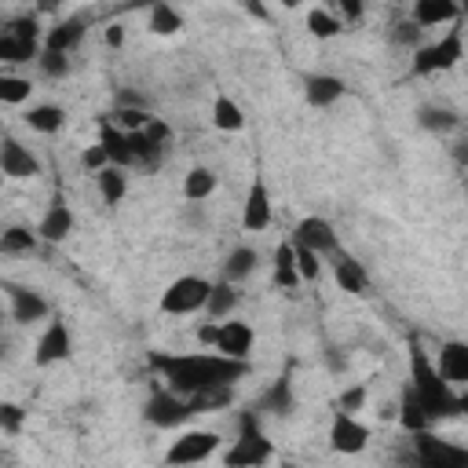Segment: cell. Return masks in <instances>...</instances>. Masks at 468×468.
Listing matches in <instances>:
<instances>
[{"instance_id": "obj_1", "label": "cell", "mask_w": 468, "mask_h": 468, "mask_svg": "<svg viewBox=\"0 0 468 468\" xmlns=\"http://www.w3.org/2000/svg\"><path fill=\"white\" fill-rule=\"evenodd\" d=\"M150 369L165 380L168 391H176L183 399H194L197 391H208V388H234L249 373V362L227 358L219 351H186V355L154 351Z\"/></svg>"}, {"instance_id": "obj_2", "label": "cell", "mask_w": 468, "mask_h": 468, "mask_svg": "<svg viewBox=\"0 0 468 468\" xmlns=\"http://www.w3.org/2000/svg\"><path fill=\"white\" fill-rule=\"evenodd\" d=\"M406 388L420 399V406L428 410L431 420H446V417H461L468 413V395H461L435 366V358L424 351V344L413 336L410 340V373H406Z\"/></svg>"}, {"instance_id": "obj_3", "label": "cell", "mask_w": 468, "mask_h": 468, "mask_svg": "<svg viewBox=\"0 0 468 468\" xmlns=\"http://www.w3.org/2000/svg\"><path fill=\"white\" fill-rule=\"evenodd\" d=\"M274 457V442L267 439L260 413L256 410H241L238 413V435L230 442V450L223 453L227 468H263Z\"/></svg>"}, {"instance_id": "obj_4", "label": "cell", "mask_w": 468, "mask_h": 468, "mask_svg": "<svg viewBox=\"0 0 468 468\" xmlns=\"http://www.w3.org/2000/svg\"><path fill=\"white\" fill-rule=\"evenodd\" d=\"M461 58H464V33L453 26V29H446L439 40L420 44V48L413 51V58H410V69H413L417 77H431V73L453 69Z\"/></svg>"}, {"instance_id": "obj_5", "label": "cell", "mask_w": 468, "mask_h": 468, "mask_svg": "<svg viewBox=\"0 0 468 468\" xmlns=\"http://www.w3.org/2000/svg\"><path fill=\"white\" fill-rule=\"evenodd\" d=\"M219 446H223V435L219 431L190 428V431H179L172 439V446L165 450V464L168 468H194V464H205L208 457H216Z\"/></svg>"}, {"instance_id": "obj_6", "label": "cell", "mask_w": 468, "mask_h": 468, "mask_svg": "<svg viewBox=\"0 0 468 468\" xmlns=\"http://www.w3.org/2000/svg\"><path fill=\"white\" fill-rule=\"evenodd\" d=\"M212 285H216V282H208V278H201V274H179L176 282L165 285L157 307H161V314H194V311L208 307Z\"/></svg>"}, {"instance_id": "obj_7", "label": "cell", "mask_w": 468, "mask_h": 468, "mask_svg": "<svg viewBox=\"0 0 468 468\" xmlns=\"http://www.w3.org/2000/svg\"><path fill=\"white\" fill-rule=\"evenodd\" d=\"M413 439V464L417 468H468V446L450 442L435 431H417Z\"/></svg>"}, {"instance_id": "obj_8", "label": "cell", "mask_w": 468, "mask_h": 468, "mask_svg": "<svg viewBox=\"0 0 468 468\" xmlns=\"http://www.w3.org/2000/svg\"><path fill=\"white\" fill-rule=\"evenodd\" d=\"M143 417H146V424H154V428H161V431H172V428H183V424L194 417V410H190V402H186L183 395H176V391H168V388H157V391L146 399Z\"/></svg>"}, {"instance_id": "obj_9", "label": "cell", "mask_w": 468, "mask_h": 468, "mask_svg": "<svg viewBox=\"0 0 468 468\" xmlns=\"http://www.w3.org/2000/svg\"><path fill=\"white\" fill-rule=\"evenodd\" d=\"M292 241L303 245V249H311V252H318L322 260H333V256L344 252L340 249V238H336V230H333V223L325 216H303L292 227Z\"/></svg>"}, {"instance_id": "obj_10", "label": "cell", "mask_w": 468, "mask_h": 468, "mask_svg": "<svg viewBox=\"0 0 468 468\" xmlns=\"http://www.w3.org/2000/svg\"><path fill=\"white\" fill-rule=\"evenodd\" d=\"M329 446L336 450V453H362L366 446H369V428L355 417V413H344V410H336L333 413V424H329Z\"/></svg>"}, {"instance_id": "obj_11", "label": "cell", "mask_w": 468, "mask_h": 468, "mask_svg": "<svg viewBox=\"0 0 468 468\" xmlns=\"http://www.w3.org/2000/svg\"><path fill=\"white\" fill-rule=\"evenodd\" d=\"M274 219V205H271V190L263 183V176H256L249 183V194H245V205H241V227L252 230V234H263Z\"/></svg>"}, {"instance_id": "obj_12", "label": "cell", "mask_w": 468, "mask_h": 468, "mask_svg": "<svg viewBox=\"0 0 468 468\" xmlns=\"http://www.w3.org/2000/svg\"><path fill=\"white\" fill-rule=\"evenodd\" d=\"M69 351H73L69 325H66L62 318H55V322L44 325V333H40V340H37V347H33V362H37V366H55V362H66Z\"/></svg>"}, {"instance_id": "obj_13", "label": "cell", "mask_w": 468, "mask_h": 468, "mask_svg": "<svg viewBox=\"0 0 468 468\" xmlns=\"http://www.w3.org/2000/svg\"><path fill=\"white\" fill-rule=\"evenodd\" d=\"M252 340H256V333H252L249 322L227 318V322H219V340H216L212 351H219V355H227V358H238V362H249Z\"/></svg>"}, {"instance_id": "obj_14", "label": "cell", "mask_w": 468, "mask_h": 468, "mask_svg": "<svg viewBox=\"0 0 468 468\" xmlns=\"http://www.w3.org/2000/svg\"><path fill=\"white\" fill-rule=\"evenodd\" d=\"M0 172L7 179H29V176H40V161L15 135H4V143H0Z\"/></svg>"}, {"instance_id": "obj_15", "label": "cell", "mask_w": 468, "mask_h": 468, "mask_svg": "<svg viewBox=\"0 0 468 468\" xmlns=\"http://www.w3.org/2000/svg\"><path fill=\"white\" fill-rule=\"evenodd\" d=\"M435 366L453 388H468V340H442Z\"/></svg>"}, {"instance_id": "obj_16", "label": "cell", "mask_w": 468, "mask_h": 468, "mask_svg": "<svg viewBox=\"0 0 468 468\" xmlns=\"http://www.w3.org/2000/svg\"><path fill=\"white\" fill-rule=\"evenodd\" d=\"M457 18H461V4H453V0H413V7H410V22H417L420 29L453 26Z\"/></svg>"}, {"instance_id": "obj_17", "label": "cell", "mask_w": 468, "mask_h": 468, "mask_svg": "<svg viewBox=\"0 0 468 468\" xmlns=\"http://www.w3.org/2000/svg\"><path fill=\"white\" fill-rule=\"evenodd\" d=\"M347 91V84L336 77V73H307L303 77V95L314 110H329L333 102H340Z\"/></svg>"}, {"instance_id": "obj_18", "label": "cell", "mask_w": 468, "mask_h": 468, "mask_svg": "<svg viewBox=\"0 0 468 468\" xmlns=\"http://www.w3.org/2000/svg\"><path fill=\"white\" fill-rule=\"evenodd\" d=\"M7 300H11V318L18 325H29V322H40L48 318V300L37 292V289H26V285H7Z\"/></svg>"}, {"instance_id": "obj_19", "label": "cell", "mask_w": 468, "mask_h": 468, "mask_svg": "<svg viewBox=\"0 0 468 468\" xmlns=\"http://www.w3.org/2000/svg\"><path fill=\"white\" fill-rule=\"evenodd\" d=\"M329 267H333V282H336L344 292H351V296H366V292H369V274H366V267H362L355 256L340 252V256L329 260Z\"/></svg>"}, {"instance_id": "obj_20", "label": "cell", "mask_w": 468, "mask_h": 468, "mask_svg": "<svg viewBox=\"0 0 468 468\" xmlns=\"http://www.w3.org/2000/svg\"><path fill=\"white\" fill-rule=\"evenodd\" d=\"M296 410V391H292V377L282 373L256 402V413H271V417H289Z\"/></svg>"}, {"instance_id": "obj_21", "label": "cell", "mask_w": 468, "mask_h": 468, "mask_svg": "<svg viewBox=\"0 0 468 468\" xmlns=\"http://www.w3.org/2000/svg\"><path fill=\"white\" fill-rule=\"evenodd\" d=\"M99 146L106 150V157H110L113 168H132V165H135L128 132H121L113 121H102V124H99Z\"/></svg>"}, {"instance_id": "obj_22", "label": "cell", "mask_w": 468, "mask_h": 468, "mask_svg": "<svg viewBox=\"0 0 468 468\" xmlns=\"http://www.w3.org/2000/svg\"><path fill=\"white\" fill-rule=\"evenodd\" d=\"M69 230H73V208H69L62 197H55V201L48 205V212L40 216L37 234H40L44 241H66Z\"/></svg>"}, {"instance_id": "obj_23", "label": "cell", "mask_w": 468, "mask_h": 468, "mask_svg": "<svg viewBox=\"0 0 468 468\" xmlns=\"http://www.w3.org/2000/svg\"><path fill=\"white\" fill-rule=\"evenodd\" d=\"M80 40H84V18H62L51 29H44V51L55 55H69Z\"/></svg>"}, {"instance_id": "obj_24", "label": "cell", "mask_w": 468, "mask_h": 468, "mask_svg": "<svg viewBox=\"0 0 468 468\" xmlns=\"http://www.w3.org/2000/svg\"><path fill=\"white\" fill-rule=\"evenodd\" d=\"M271 282H274V289H296V285L303 282L300 271H296V245H292V241H278Z\"/></svg>"}, {"instance_id": "obj_25", "label": "cell", "mask_w": 468, "mask_h": 468, "mask_svg": "<svg viewBox=\"0 0 468 468\" xmlns=\"http://www.w3.org/2000/svg\"><path fill=\"white\" fill-rule=\"evenodd\" d=\"M399 424L410 431V435H417V431H431V417H428V410L420 406V399L402 384V391H399Z\"/></svg>"}, {"instance_id": "obj_26", "label": "cell", "mask_w": 468, "mask_h": 468, "mask_svg": "<svg viewBox=\"0 0 468 468\" xmlns=\"http://www.w3.org/2000/svg\"><path fill=\"white\" fill-rule=\"evenodd\" d=\"M238 303H241V292H238V285L234 282H227V278H219L216 285H212V296H208V318L212 322H227V318H234V311H238Z\"/></svg>"}, {"instance_id": "obj_27", "label": "cell", "mask_w": 468, "mask_h": 468, "mask_svg": "<svg viewBox=\"0 0 468 468\" xmlns=\"http://www.w3.org/2000/svg\"><path fill=\"white\" fill-rule=\"evenodd\" d=\"M256 263H260V252H256L252 245H234V249L227 252V260H223V278L234 282V285H241V282L256 271Z\"/></svg>"}, {"instance_id": "obj_28", "label": "cell", "mask_w": 468, "mask_h": 468, "mask_svg": "<svg viewBox=\"0 0 468 468\" xmlns=\"http://www.w3.org/2000/svg\"><path fill=\"white\" fill-rule=\"evenodd\" d=\"M22 121H26L33 132H40V135H55V132L66 124V110L55 106V102H37V106L26 110Z\"/></svg>"}, {"instance_id": "obj_29", "label": "cell", "mask_w": 468, "mask_h": 468, "mask_svg": "<svg viewBox=\"0 0 468 468\" xmlns=\"http://www.w3.org/2000/svg\"><path fill=\"white\" fill-rule=\"evenodd\" d=\"M44 55V48L40 44H33V40H22V37H15V33H0V62H7V66H18V62H29V58H40Z\"/></svg>"}, {"instance_id": "obj_30", "label": "cell", "mask_w": 468, "mask_h": 468, "mask_svg": "<svg viewBox=\"0 0 468 468\" xmlns=\"http://www.w3.org/2000/svg\"><path fill=\"white\" fill-rule=\"evenodd\" d=\"M216 172L208 168V165H194L186 176H183V197L186 201H205V197H212V190H216Z\"/></svg>"}, {"instance_id": "obj_31", "label": "cell", "mask_w": 468, "mask_h": 468, "mask_svg": "<svg viewBox=\"0 0 468 468\" xmlns=\"http://www.w3.org/2000/svg\"><path fill=\"white\" fill-rule=\"evenodd\" d=\"M212 124L219 132H241L245 128V110L230 95H216L212 99Z\"/></svg>"}, {"instance_id": "obj_32", "label": "cell", "mask_w": 468, "mask_h": 468, "mask_svg": "<svg viewBox=\"0 0 468 468\" xmlns=\"http://www.w3.org/2000/svg\"><path fill=\"white\" fill-rule=\"evenodd\" d=\"M417 124H420L424 132L446 135V132H453V128L461 124V117H457L450 106H420V110H417Z\"/></svg>"}, {"instance_id": "obj_33", "label": "cell", "mask_w": 468, "mask_h": 468, "mask_svg": "<svg viewBox=\"0 0 468 468\" xmlns=\"http://www.w3.org/2000/svg\"><path fill=\"white\" fill-rule=\"evenodd\" d=\"M95 183H99V197L106 201V205H121L124 201V194H128V176H124V168H102L99 176H95Z\"/></svg>"}, {"instance_id": "obj_34", "label": "cell", "mask_w": 468, "mask_h": 468, "mask_svg": "<svg viewBox=\"0 0 468 468\" xmlns=\"http://www.w3.org/2000/svg\"><path fill=\"white\" fill-rule=\"evenodd\" d=\"M307 33L318 37V40H333L336 33H344V22H340V15L329 11V7H311V11H307Z\"/></svg>"}, {"instance_id": "obj_35", "label": "cell", "mask_w": 468, "mask_h": 468, "mask_svg": "<svg viewBox=\"0 0 468 468\" xmlns=\"http://www.w3.org/2000/svg\"><path fill=\"white\" fill-rule=\"evenodd\" d=\"M37 230H29V227H7L4 234H0V252L4 256H26V252H33L37 249Z\"/></svg>"}, {"instance_id": "obj_36", "label": "cell", "mask_w": 468, "mask_h": 468, "mask_svg": "<svg viewBox=\"0 0 468 468\" xmlns=\"http://www.w3.org/2000/svg\"><path fill=\"white\" fill-rule=\"evenodd\" d=\"M146 26H150V33H157V37H172V33L183 29V15H179L172 4H154Z\"/></svg>"}, {"instance_id": "obj_37", "label": "cell", "mask_w": 468, "mask_h": 468, "mask_svg": "<svg viewBox=\"0 0 468 468\" xmlns=\"http://www.w3.org/2000/svg\"><path fill=\"white\" fill-rule=\"evenodd\" d=\"M230 399H234V388H208V391H197L186 402H190V410L197 417V413H219L223 406H230Z\"/></svg>"}, {"instance_id": "obj_38", "label": "cell", "mask_w": 468, "mask_h": 468, "mask_svg": "<svg viewBox=\"0 0 468 468\" xmlns=\"http://www.w3.org/2000/svg\"><path fill=\"white\" fill-rule=\"evenodd\" d=\"M121 132H128V135H135V132H143L150 121H154V113L146 110V106H117V113L110 117Z\"/></svg>"}, {"instance_id": "obj_39", "label": "cell", "mask_w": 468, "mask_h": 468, "mask_svg": "<svg viewBox=\"0 0 468 468\" xmlns=\"http://www.w3.org/2000/svg\"><path fill=\"white\" fill-rule=\"evenodd\" d=\"M29 91H33L29 77L0 73V102H4V106H18V102H26V99H29Z\"/></svg>"}, {"instance_id": "obj_40", "label": "cell", "mask_w": 468, "mask_h": 468, "mask_svg": "<svg viewBox=\"0 0 468 468\" xmlns=\"http://www.w3.org/2000/svg\"><path fill=\"white\" fill-rule=\"evenodd\" d=\"M4 29L15 33V37H22V40L40 44V18H37L33 11H29V15H18V18H11V22H4Z\"/></svg>"}, {"instance_id": "obj_41", "label": "cell", "mask_w": 468, "mask_h": 468, "mask_svg": "<svg viewBox=\"0 0 468 468\" xmlns=\"http://www.w3.org/2000/svg\"><path fill=\"white\" fill-rule=\"evenodd\" d=\"M420 37H424V29L417 26V22H410V18H402V22H395L391 26V40L399 44V48H420Z\"/></svg>"}, {"instance_id": "obj_42", "label": "cell", "mask_w": 468, "mask_h": 468, "mask_svg": "<svg viewBox=\"0 0 468 468\" xmlns=\"http://www.w3.org/2000/svg\"><path fill=\"white\" fill-rule=\"evenodd\" d=\"M289 241H292V238H289ZM292 245H296V241H292ZM296 271H300L303 282H314V278L322 274V256L311 252V249H303V245H296Z\"/></svg>"}, {"instance_id": "obj_43", "label": "cell", "mask_w": 468, "mask_h": 468, "mask_svg": "<svg viewBox=\"0 0 468 468\" xmlns=\"http://www.w3.org/2000/svg\"><path fill=\"white\" fill-rule=\"evenodd\" d=\"M37 62H40L44 77H51V80H58V77H66V73H69V55H55V51H44Z\"/></svg>"}, {"instance_id": "obj_44", "label": "cell", "mask_w": 468, "mask_h": 468, "mask_svg": "<svg viewBox=\"0 0 468 468\" xmlns=\"http://www.w3.org/2000/svg\"><path fill=\"white\" fill-rule=\"evenodd\" d=\"M362 406H366V384H351L336 399V410H344V413H358Z\"/></svg>"}, {"instance_id": "obj_45", "label": "cell", "mask_w": 468, "mask_h": 468, "mask_svg": "<svg viewBox=\"0 0 468 468\" xmlns=\"http://www.w3.org/2000/svg\"><path fill=\"white\" fill-rule=\"evenodd\" d=\"M22 420H26L22 406H15V402H4V406H0V428H4L7 435H18V431H22Z\"/></svg>"}, {"instance_id": "obj_46", "label": "cell", "mask_w": 468, "mask_h": 468, "mask_svg": "<svg viewBox=\"0 0 468 468\" xmlns=\"http://www.w3.org/2000/svg\"><path fill=\"white\" fill-rule=\"evenodd\" d=\"M80 165H84V168H91V172L99 176L102 168H110V157H106V150L95 143V146H88V150L80 154Z\"/></svg>"}, {"instance_id": "obj_47", "label": "cell", "mask_w": 468, "mask_h": 468, "mask_svg": "<svg viewBox=\"0 0 468 468\" xmlns=\"http://www.w3.org/2000/svg\"><path fill=\"white\" fill-rule=\"evenodd\" d=\"M143 135H146L154 146H168V139H172V128H168L161 117H154V121L143 128Z\"/></svg>"}, {"instance_id": "obj_48", "label": "cell", "mask_w": 468, "mask_h": 468, "mask_svg": "<svg viewBox=\"0 0 468 468\" xmlns=\"http://www.w3.org/2000/svg\"><path fill=\"white\" fill-rule=\"evenodd\" d=\"M336 11H340V22H351V26H355V22L366 15L362 0H340V7H336Z\"/></svg>"}, {"instance_id": "obj_49", "label": "cell", "mask_w": 468, "mask_h": 468, "mask_svg": "<svg viewBox=\"0 0 468 468\" xmlns=\"http://www.w3.org/2000/svg\"><path fill=\"white\" fill-rule=\"evenodd\" d=\"M216 340H219V322H201L197 325V344L216 347Z\"/></svg>"}, {"instance_id": "obj_50", "label": "cell", "mask_w": 468, "mask_h": 468, "mask_svg": "<svg viewBox=\"0 0 468 468\" xmlns=\"http://www.w3.org/2000/svg\"><path fill=\"white\" fill-rule=\"evenodd\" d=\"M106 44H110V48H121V44H124V26H117V22L106 26Z\"/></svg>"}, {"instance_id": "obj_51", "label": "cell", "mask_w": 468, "mask_h": 468, "mask_svg": "<svg viewBox=\"0 0 468 468\" xmlns=\"http://www.w3.org/2000/svg\"><path fill=\"white\" fill-rule=\"evenodd\" d=\"M453 154H457V161H461V165H468V143H457V150H453Z\"/></svg>"}, {"instance_id": "obj_52", "label": "cell", "mask_w": 468, "mask_h": 468, "mask_svg": "<svg viewBox=\"0 0 468 468\" xmlns=\"http://www.w3.org/2000/svg\"><path fill=\"white\" fill-rule=\"evenodd\" d=\"M461 18H468V4H464V7H461Z\"/></svg>"}]
</instances>
